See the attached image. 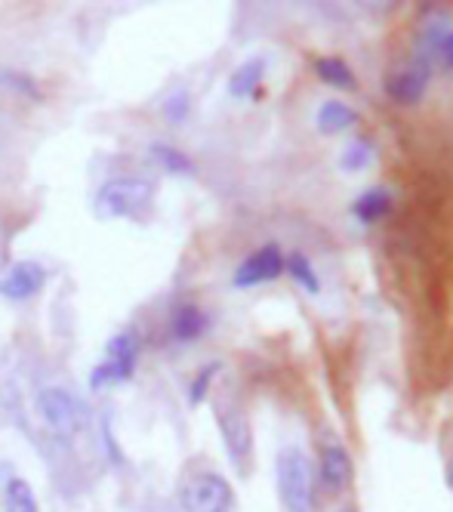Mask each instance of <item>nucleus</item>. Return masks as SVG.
Wrapping results in <instances>:
<instances>
[{"label":"nucleus","mask_w":453,"mask_h":512,"mask_svg":"<svg viewBox=\"0 0 453 512\" xmlns=\"http://www.w3.org/2000/svg\"><path fill=\"white\" fill-rule=\"evenodd\" d=\"M47 284V272L41 263H31V260H22V263H13L4 275H0V297L7 300H28L34 294H41Z\"/></svg>","instance_id":"1a4fd4ad"},{"label":"nucleus","mask_w":453,"mask_h":512,"mask_svg":"<svg viewBox=\"0 0 453 512\" xmlns=\"http://www.w3.org/2000/svg\"><path fill=\"white\" fill-rule=\"evenodd\" d=\"M358 124V112L343 102V99H327L321 102L318 115H315V127L324 133V136H336V133H346Z\"/></svg>","instance_id":"f8f14e48"},{"label":"nucleus","mask_w":453,"mask_h":512,"mask_svg":"<svg viewBox=\"0 0 453 512\" xmlns=\"http://www.w3.org/2000/svg\"><path fill=\"white\" fill-rule=\"evenodd\" d=\"M333 512H355V506H339V509H333Z\"/></svg>","instance_id":"b1692460"},{"label":"nucleus","mask_w":453,"mask_h":512,"mask_svg":"<svg viewBox=\"0 0 453 512\" xmlns=\"http://www.w3.org/2000/svg\"><path fill=\"white\" fill-rule=\"evenodd\" d=\"M210 327V318H207V312L201 309V306H176L173 309V318H170V331H173V337L176 340H182V343H192V340H198L204 331Z\"/></svg>","instance_id":"4468645a"},{"label":"nucleus","mask_w":453,"mask_h":512,"mask_svg":"<svg viewBox=\"0 0 453 512\" xmlns=\"http://www.w3.org/2000/svg\"><path fill=\"white\" fill-rule=\"evenodd\" d=\"M219 374V361H213V364H207V368H201L198 374H195V380H192V389H188V401L192 405H201V401L207 398V392H210V383H213V377Z\"/></svg>","instance_id":"412c9836"},{"label":"nucleus","mask_w":453,"mask_h":512,"mask_svg":"<svg viewBox=\"0 0 453 512\" xmlns=\"http://www.w3.org/2000/svg\"><path fill=\"white\" fill-rule=\"evenodd\" d=\"M420 56L426 59V62H432L435 65V59L438 62H444L447 68H453V25L441 16V19H435L423 34H420Z\"/></svg>","instance_id":"9b49d317"},{"label":"nucleus","mask_w":453,"mask_h":512,"mask_svg":"<svg viewBox=\"0 0 453 512\" xmlns=\"http://www.w3.org/2000/svg\"><path fill=\"white\" fill-rule=\"evenodd\" d=\"M4 512H41L37 494L25 479H10L4 488Z\"/></svg>","instance_id":"a211bd4d"},{"label":"nucleus","mask_w":453,"mask_h":512,"mask_svg":"<svg viewBox=\"0 0 453 512\" xmlns=\"http://www.w3.org/2000/svg\"><path fill=\"white\" fill-rule=\"evenodd\" d=\"M315 71H318V78L324 84H330L336 90H355V71L343 59L321 56V59H315Z\"/></svg>","instance_id":"dca6fc26"},{"label":"nucleus","mask_w":453,"mask_h":512,"mask_svg":"<svg viewBox=\"0 0 453 512\" xmlns=\"http://www.w3.org/2000/svg\"><path fill=\"white\" fill-rule=\"evenodd\" d=\"M151 198H155V186L145 176H111L105 179L93 210L99 219H124V216H136L142 210H148Z\"/></svg>","instance_id":"f03ea898"},{"label":"nucleus","mask_w":453,"mask_h":512,"mask_svg":"<svg viewBox=\"0 0 453 512\" xmlns=\"http://www.w3.org/2000/svg\"><path fill=\"white\" fill-rule=\"evenodd\" d=\"M278 497L287 512H312L315 509V479L306 451L290 445L275 460Z\"/></svg>","instance_id":"f257e3e1"},{"label":"nucleus","mask_w":453,"mask_h":512,"mask_svg":"<svg viewBox=\"0 0 453 512\" xmlns=\"http://www.w3.org/2000/svg\"><path fill=\"white\" fill-rule=\"evenodd\" d=\"M179 509L182 512H232L235 491L225 475L216 469H195L179 482Z\"/></svg>","instance_id":"7ed1b4c3"},{"label":"nucleus","mask_w":453,"mask_h":512,"mask_svg":"<svg viewBox=\"0 0 453 512\" xmlns=\"http://www.w3.org/2000/svg\"><path fill=\"white\" fill-rule=\"evenodd\" d=\"M370 164V145L364 139H355L349 142V149L343 152V158H339V167H343L346 173H358Z\"/></svg>","instance_id":"6ab92c4d"},{"label":"nucleus","mask_w":453,"mask_h":512,"mask_svg":"<svg viewBox=\"0 0 453 512\" xmlns=\"http://www.w3.org/2000/svg\"><path fill=\"white\" fill-rule=\"evenodd\" d=\"M284 269H287V275H290L302 290H309V294H321V278H318V272L312 269V260H309V256H302V253L284 256Z\"/></svg>","instance_id":"f3484780"},{"label":"nucleus","mask_w":453,"mask_h":512,"mask_svg":"<svg viewBox=\"0 0 453 512\" xmlns=\"http://www.w3.org/2000/svg\"><path fill=\"white\" fill-rule=\"evenodd\" d=\"M216 423H219L222 445H225V451H229L232 466L241 475H247L253 466V426H250L244 408L229 398H219L216 401Z\"/></svg>","instance_id":"39448f33"},{"label":"nucleus","mask_w":453,"mask_h":512,"mask_svg":"<svg viewBox=\"0 0 453 512\" xmlns=\"http://www.w3.org/2000/svg\"><path fill=\"white\" fill-rule=\"evenodd\" d=\"M352 475H355V466H352V457L343 445H324L321 451V482L327 491H346L352 485Z\"/></svg>","instance_id":"9d476101"},{"label":"nucleus","mask_w":453,"mask_h":512,"mask_svg":"<svg viewBox=\"0 0 453 512\" xmlns=\"http://www.w3.org/2000/svg\"><path fill=\"white\" fill-rule=\"evenodd\" d=\"M447 482H450V488H453V460L447 463Z\"/></svg>","instance_id":"5701e85b"},{"label":"nucleus","mask_w":453,"mask_h":512,"mask_svg":"<svg viewBox=\"0 0 453 512\" xmlns=\"http://www.w3.org/2000/svg\"><path fill=\"white\" fill-rule=\"evenodd\" d=\"M262 78H266V62H262V59H247V62H241L232 71L229 93L235 99H247V96H253L262 87Z\"/></svg>","instance_id":"2eb2a0df"},{"label":"nucleus","mask_w":453,"mask_h":512,"mask_svg":"<svg viewBox=\"0 0 453 512\" xmlns=\"http://www.w3.org/2000/svg\"><path fill=\"white\" fill-rule=\"evenodd\" d=\"M139 337L133 331H124L118 337H111L105 343V361L99 368H93L90 374V386L102 389V386H115L133 377L136 371V361H139Z\"/></svg>","instance_id":"423d86ee"},{"label":"nucleus","mask_w":453,"mask_h":512,"mask_svg":"<svg viewBox=\"0 0 453 512\" xmlns=\"http://www.w3.org/2000/svg\"><path fill=\"white\" fill-rule=\"evenodd\" d=\"M37 417L44 420L47 429L59 432V435H81L90 426V408L87 401L78 398L65 386H47L41 389L34 401Z\"/></svg>","instance_id":"20e7f679"},{"label":"nucleus","mask_w":453,"mask_h":512,"mask_svg":"<svg viewBox=\"0 0 453 512\" xmlns=\"http://www.w3.org/2000/svg\"><path fill=\"white\" fill-rule=\"evenodd\" d=\"M284 272V253L278 244H266V247H259L253 250L247 260L235 269L232 281L235 287L247 290V287H256V284H266V281H275L281 278Z\"/></svg>","instance_id":"6e6552de"},{"label":"nucleus","mask_w":453,"mask_h":512,"mask_svg":"<svg viewBox=\"0 0 453 512\" xmlns=\"http://www.w3.org/2000/svg\"><path fill=\"white\" fill-rule=\"evenodd\" d=\"M155 158L161 161V167H167L170 173H192V161H188L182 152L170 149V145H155Z\"/></svg>","instance_id":"4be33fe9"},{"label":"nucleus","mask_w":453,"mask_h":512,"mask_svg":"<svg viewBox=\"0 0 453 512\" xmlns=\"http://www.w3.org/2000/svg\"><path fill=\"white\" fill-rule=\"evenodd\" d=\"M164 118L170 121V124H182L185 118H188V112H192V99H188V93L185 90H176V93H170L167 99H164Z\"/></svg>","instance_id":"aec40b11"},{"label":"nucleus","mask_w":453,"mask_h":512,"mask_svg":"<svg viewBox=\"0 0 453 512\" xmlns=\"http://www.w3.org/2000/svg\"><path fill=\"white\" fill-rule=\"evenodd\" d=\"M432 71H435L432 62H426L423 56H413L410 62L398 65L392 75L383 81V90L398 105H417L426 96V90H429Z\"/></svg>","instance_id":"0eeeda50"},{"label":"nucleus","mask_w":453,"mask_h":512,"mask_svg":"<svg viewBox=\"0 0 453 512\" xmlns=\"http://www.w3.org/2000/svg\"><path fill=\"white\" fill-rule=\"evenodd\" d=\"M392 210V192L386 186H370L352 201V216L364 226L380 223V219Z\"/></svg>","instance_id":"ddd939ff"}]
</instances>
